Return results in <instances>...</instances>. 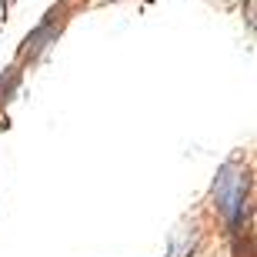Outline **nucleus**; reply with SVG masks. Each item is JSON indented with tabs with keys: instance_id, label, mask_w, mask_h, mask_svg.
<instances>
[{
	"instance_id": "1",
	"label": "nucleus",
	"mask_w": 257,
	"mask_h": 257,
	"mask_svg": "<svg viewBox=\"0 0 257 257\" xmlns=\"http://www.w3.org/2000/svg\"><path fill=\"white\" fill-rule=\"evenodd\" d=\"M214 197H217V207L224 210V217L230 220V227H237L244 217V207H247V177H240L234 164H224L214 181Z\"/></svg>"
}]
</instances>
